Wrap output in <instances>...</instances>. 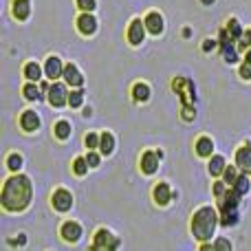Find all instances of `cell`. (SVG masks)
Instances as JSON below:
<instances>
[{
  "mask_svg": "<svg viewBox=\"0 0 251 251\" xmlns=\"http://www.w3.org/2000/svg\"><path fill=\"white\" fill-rule=\"evenodd\" d=\"M33 187L25 174H13L2 187V207L7 212H22L31 203Z\"/></svg>",
  "mask_w": 251,
  "mask_h": 251,
  "instance_id": "6da1fadb",
  "label": "cell"
},
{
  "mask_svg": "<svg viewBox=\"0 0 251 251\" xmlns=\"http://www.w3.org/2000/svg\"><path fill=\"white\" fill-rule=\"evenodd\" d=\"M216 225H218V214L214 207H201L199 212L194 214L192 218V234H194L196 240H212L214 231H216Z\"/></svg>",
  "mask_w": 251,
  "mask_h": 251,
  "instance_id": "7a4b0ae2",
  "label": "cell"
},
{
  "mask_svg": "<svg viewBox=\"0 0 251 251\" xmlns=\"http://www.w3.org/2000/svg\"><path fill=\"white\" fill-rule=\"evenodd\" d=\"M119 245L122 243H119L117 236H113L108 229H100L95 234V238H93L91 251H117Z\"/></svg>",
  "mask_w": 251,
  "mask_h": 251,
  "instance_id": "3957f363",
  "label": "cell"
},
{
  "mask_svg": "<svg viewBox=\"0 0 251 251\" xmlns=\"http://www.w3.org/2000/svg\"><path fill=\"white\" fill-rule=\"evenodd\" d=\"M172 88L181 95V100L185 101V106H190V104H194L196 101V91H194V84L190 82V79H185V77H176L172 82Z\"/></svg>",
  "mask_w": 251,
  "mask_h": 251,
  "instance_id": "277c9868",
  "label": "cell"
},
{
  "mask_svg": "<svg viewBox=\"0 0 251 251\" xmlns=\"http://www.w3.org/2000/svg\"><path fill=\"white\" fill-rule=\"evenodd\" d=\"M49 104L55 106V108H62V106L69 104V93H66V88L62 86V84H51V88H49Z\"/></svg>",
  "mask_w": 251,
  "mask_h": 251,
  "instance_id": "5b68a950",
  "label": "cell"
},
{
  "mask_svg": "<svg viewBox=\"0 0 251 251\" xmlns=\"http://www.w3.org/2000/svg\"><path fill=\"white\" fill-rule=\"evenodd\" d=\"M238 203H240V194L234 190V187H229V190H227L225 194L218 199L221 212H234V209H238Z\"/></svg>",
  "mask_w": 251,
  "mask_h": 251,
  "instance_id": "8992f818",
  "label": "cell"
},
{
  "mask_svg": "<svg viewBox=\"0 0 251 251\" xmlns=\"http://www.w3.org/2000/svg\"><path fill=\"white\" fill-rule=\"evenodd\" d=\"M60 234L66 243H77V240L82 238V225H79V223H73V221H66L64 225H62Z\"/></svg>",
  "mask_w": 251,
  "mask_h": 251,
  "instance_id": "52a82bcc",
  "label": "cell"
},
{
  "mask_svg": "<svg viewBox=\"0 0 251 251\" xmlns=\"http://www.w3.org/2000/svg\"><path fill=\"white\" fill-rule=\"evenodd\" d=\"M159 161H161L159 152H154V150L143 152V156H141V170L146 174H154L156 170H159Z\"/></svg>",
  "mask_w": 251,
  "mask_h": 251,
  "instance_id": "ba28073f",
  "label": "cell"
},
{
  "mask_svg": "<svg viewBox=\"0 0 251 251\" xmlns=\"http://www.w3.org/2000/svg\"><path fill=\"white\" fill-rule=\"evenodd\" d=\"M44 75H47L51 82H55L57 77H62L64 75V64L60 62V57H49L47 64H44Z\"/></svg>",
  "mask_w": 251,
  "mask_h": 251,
  "instance_id": "9c48e42d",
  "label": "cell"
},
{
  "mask_svg": "<svg viewBox=\"0 0 251 251\" xmlns=\"http://www.w3.org/2000/svg\"><path fill=\"white\" fill-rule=\"evenodd\" d=\"M236 168L243 174H251V146H243L236 152Z\"/></svg>",
  "mask_w": 251,
  "mask_h": 251,
  "instance_id": "30bf717a",
  "label": "cell"
},
{
  "mask_svg": "<svg viewBox=\"0 0 251 251\" xmlns=\"http://www.w3.org/2000/svg\"><path fill=\"white\" fill-rule=\"evenodd\" d=\"M146 22H141L137 18V20H132L130 22V29H128V40H130V44H141L143 42V38H146Z\"/></svg>",
  "mask_w": 251,
  "mask_h": 251,
  "instance_id": "8fae6325",
  "label": "cell"
},
{
  "mask_svg": "<svg viewBox=\"0 0 251 251\" xmlns=\"http://www.w3.org/2000/svg\"><path fill=\"white\" fill-rule=\"evenodd\" d=\"M53 207H55L57 212H69V209L73 207V196H71V192L57 190L55 194H53Z\"/></svg>",
  "mask_w": 251,
  "mask_h": 251,
  "instance_id": "7c38bea8",
  "label": "cell"
},
{
  "mask_svg": "<svg viewBox=\"0 0 251 251\" xmlns=\"http://www.w3.org/2000/svg\"><path fill=\"white\" fill-rule=\"evenodd\" d=\"M77 29L82 35H93L97 31V20L93 13H82L77 18Z\"/></svg>",
  "mask_w": 251,
  "mask_h": 251,
  "instance_id": "4fadbf2b",
  "label": "cell"
},
{
  "mask_svg": "<svg viewBox=\"0 0 251 251\" xmlns=\"http://www.w3.org/2000/svg\"><path fill=\"white\" fill-rule=\"evenodd\" d=\"M64 82L69 84V86H75V88H82V84H84V77H82V73L77 71V66L75 64H64Z\"/></svg>",
  "mask_w": 251,
  "mask_h": 251,
  "instance_id": "5bb4252c",
  "label": "cell"
},
{
  "mask_svg": "<svg viewBox=\"0 0 251 251\" xmlns=\"http://www.w3.org/2000/svg\"><path fill=\"white\" fill-rule=\"evenodd\" d=\"M146 29L150 31L152 35H159V33H163V18H161V13H156V11H152V13H148L146 16Z\"/></svg>",
  "mask_w": 251,
  "mask_h": 251,
  "instance_id": "9a60e30c",
  "label": "cell"
},
{
  "mask_svg": "<svg viewBox=\"0 0 251 251\" xmlns=\"http://www.w3.org/2000/svg\"><path fill=\"white\" fill-rule=\"evenodd\" d=\"M152 196H154V201L159 205H168L170 201H172V190H170L168 183H156L154 185V192H152Z\"/></svg>",
  "mask_w": 251,
  "mask_h": 251,
  "instance_id": "2e32d148",
  "label": "cell"
},
{
  "mask_svg": "<svg viewBox=\"0 0 251 251\" xmlns=\"http://www.w3.org/2000/svg\"><path fill=\"white\" fill-rule=\"evenodd\" d=\"M20 126H22V130H26V132H33V130H38L40 128L38 113H33V110H26V113H22Z\"/></svg>",
  "mask_w": 251,
  "mask_h": 251,
  "instance_id": "e0dca14e",
  "label": "cell"
},
{
  "mask_svg": "<svg viewBox=\"0 0 251 251\" xmlns=\"http://www.w3.org/2000/svg\"><path fill=\"white\" fill-rule=\"evenodd\" d=\"M31 13V0H13V16L18 20H26Z\"/></svg>",
  "mask_w": 251,
  "mask_h": 251,
  "instance_id": "ac0fdd59",
  "label": "cell"
},
{
  "mask_svg": "<svg viewBox=\"0 0 251 251\" xmlns=\"http://www.w3.org/2000/svg\"><path fill=\"white\" fill-rule=\"evenodd\" d=\"M227 35H229V40L231 42H236V40H240L245 35V31H243V26H240V22L236 20V18H231L229 22H227Z\"/></svg>",
  "mask_w": 251,
  "mask_h": 251,
  "instance_id": "d6986e66",
  "label": "cell"
},
{
  "mask_svg": "<svg viewBox=\"0 0 251 251\" xmlns=\"http://www.w3.org/2000/svg\"><path fill=\"white\" fill-rule=\"evenodd\" d=\"M212 152H214V143L209 137H201L196 141V154L199 156H212Z\"/></svg>",
  "mask_w": 251,
  "mask_h": 251,
  "instance_id": "ffe728a7",
  "label": "cell"
},
{
  "mask_svg": "<svg viewBox=\"0 0 251 251\" xmlns=\"http://www.w3.org/2000/svg\"><path fill=\"white\" fill-rule=\"evenodd\" d=\"M225 168H227V163H225V159H223V156H212V159H209V174H212V176H221L223 172H225Z\"/></svg>",
  "mask_w": 251,
  "mask_h": 251,
  "instance_id": "44dd1931",
  "label": "cell"
},
{
  "mask_svg": "<svg viewBox=\"0 0 251 251\" xmlns=\"http://www.w3.org/2000/svg\"><path fill=\"white\" fill-rule=\"evenodd\" d=\"M243 176V174L238 172V168H234V165H229V168H225V172H223V183L229 187H236V183H238V178Z\"/></svg>",
  "mask_w": 251,
  "mask_h": 251,
  "instance_id": "7402d4cb",
  "label": "cell"
},
{
  "mask_svg": "<svg viewBox=\"0 0 251 251\" xmlns=\"http://www.w3.org/2000/svg\"><path fill=\"white\" fill-rule=\"evenodd\" d=\"M132 97L137 101H148V100H150V86H148V84H143V82L134 84V86H132Z\"/></svg>",
  "mask_w": 251,
  "mask_h": 251,
  "instance_id": "603a6c76",
  "label": "cell"
},
{
  "mask_svg": "<svg viewBox=\"0 0 251 251\" xmlns=\"http://www.w3.org/2000/svg\"><path fill=\"white\" fill-rule=\"evenodd\" d=\"M25 77L29 79V82H40V77H42V69H40V64H35V62H29V64L25 66Z\"/></svg>",
  "mask_w": 251,
  "mask_h": 251,
  "instance_id": "cb8c5ba5",
  "label": "cell"
},
{
  "mask_svg": "<svg viewBox=\"0 0 251 251\" xmlns=\"http://www.w3.org/2000/svg\"><path fill=\"white\" fill-rule=\"evenodd\" d=\"M100 150L104 154H110L115 150V137L110 132H101V143H100Z\"/></svg>",
  "mask_w": 251,
  "mask_h": 251,
  "instance_id": "d4e9b609",
  "label": "cell"
},
{
  "mask_svg": "<svg viewBox=\"0 0 251 251\" xmlns=\"http://www.w3.org/2000/svg\"><path fill=\"white\" fill-rule=\"evenodd\" d=\"M22 95H25V97H26V100H29V101H38L40 97H42V95H40V88L35 86L33 82L25 84V88H22Z\"/></svg>",
  "mask_w": 251,
  "mask_h": 251,
  "instance_id": "484cf974",
  "label": "cell"
},
{
  "mask_svg": "<svg viewBox=\"0 0 251 251\" xmlns=\"http://www.w3.org/2000/svg\"><path fill=\"white\" fill-rule=\"evenodd\" d=\"M53 132H55L57 139H62V141H64V139L71 137V124H69V122H57Z\"/></svg>",
  "mask_w": 251,
  "mask_h": 251,
  "instance_id": "4316f807",
  "label": "cell"
},
{
  "mask_svg": "<svg viewBox=\"0 0 251 251\" xmlns=\"http://www.w3.org/2000/svg\"><path fill=\"white\" fill-rule=\"evenodd\" d=\"M236 223H238V209H234V212H221V225L234 227Z\"/></svg>",
  "mask_w": 251,
  "mask_h": 251,
  "instance_id": "83f0119b",
  "label": "cell"
},
{
  "mask_svg": "<svg viewBox=\"0 0 251 251\" xmlns=\"http://www.w3.org/2000/svg\"><path fill=\"white\" fill-rule=\"evenodd\" d=\"M223 57H225L227 62H231V64H234V62L238 60V53H236L234 42H229V44H223Z\"/></svg>",
  "mask_w": 251,
  "mask_h": 251,
  "instance_id": "f1b7e54d",
  "label": "cell"
},
{
  "mask_svg": "<svg viewBox=\"0 0 251 251\" xmlns=\"http://www.w3.org/2000/svg\"><path fill=\"white\" fill-rule=\"evenodd\" d=\"M69 104H71V108H79V106L84 104V93H82V88H77V91H71Z\"/></svg>",
  "mask_w": 251,
  "mask_h": 251,
  "instance_id": "f546056e",
  "label": "cell"
},
{
  "mask_svg": "<svg viewBox=\"0 0 251 251\" xmlns=\"http://www.w3.org/2000/svg\"><path fill=\"white\" fill-rule=\"evenodd\" d=\"M234 190L238 192L240 196H243V194H247V192L251 190V181H249V176H247V174H243V176L238 178V183H236V187H234Z\"/></svg>",
  "mask_w": 251,
  "mask_h": 251,
  "instance_id": "4dcf8cb0",
  "label": "cell"
},
{
  "mask_svg": "<svg viewBox=\"0 0 251 251\" xmlns=\"http://www.w3.org/2000/svg\"><path fill=\"white\" fill-rule=\"evenodd\" d=\"M84 143H86L88 150H95V148H100L101 137H100V134H95V132H88V134H86V139H84Z\"/></svg>",
  "mask_w": 251,
  "mask_h": 251,
  "instance_id": "1f68e13d",
  "label": "cell"
},
{
  "mask_svg": "<svg viewBox=\"0 0 251 251\" xmlns=\"http://www.w3.org/2000/svg\"><path fill=\"white\" fill-rule=\"evenodd\" d=\"M73 170H75V174H77V176H84V174L88 172V163H86V159H82V156H79V159H75Z\"/></svg>",
  "mask_w": 251,
  "mask_h": 251,
  "instance_id": "d6a6232c",
  "label": "cell"
},
{
  "mask_svg": "<svg viewBox=\"0 0 251 251\" xmlns=\"http://www.w3.org/2000/svg\"><path fill=\"white\" fill-rule=\"evenodd\" d=\"M7 168L11 170V172H18V170L22 168V156L20 154H11L7 159Z\"/></svg>",
  "mask_w": 251,
  "mask_h": 251,
  "instance_id": "836d02e7",
  "label": "cell"
},
{
  "mask_svg": "<svg viewBox=\"0 0 251 251\" xmlns=\"http://www.w3.org/2000/svg\"><path fill=\"white\" fill-rule=\"evenodd\" d=\"M214 249H216V251H231V243L227 238H216Z\"/></svg>",
  "mask_w": 251,
  "mask_h": 251,
  "instance_id": "e575fe53",
  "label": "cell"
},
{
  "mask_svg": "<svg viewBox=\"0 0 251 251\" xmlns=\"http://www.w3.org/2000/svg\"><path fill=\"white\" fill-rule=\"evenodd\" d=\"M95 4H97L95 0H77V7L82 9L84 13H91L93 9H95Z\"/></svg>",
  "mask_w": 251,
  "mask_h": 251,
  "instance_id": "d590c367",
  "label": "cell"
},
{
  "mask_svg": "<svg viewBox=\"0 0 251 251\" xmlns=\"http://www.w3.org/2000/svg\"><path fill=\"white\" fill-rule=\"evenodd\" d=\"M84 159H86L88 168H97V165H100V154H97V152H88Z\"/></svg>",
  "mask_w": 251,
  "mask_h": 251,
  "instance_id": "8d00e7d4",
  "label": "cell"
},
{
  "mask_svg": "<svg viewBox=\"0 0 251 251\" xmlns=\"http://www.w3.org/2000/svg\"><path fill=\"white\" fill-rule=\"evenodd\" d=\"M181 115H183V119H185V122H192V119L196 117V110H194V108H190V106H183Z\"/></svg>",
  "mask_w": 251,
  "mask_h": 251,
  "instance_id": "74e56055",
  "label": "cell"
},
{
  "mask_svg": "<svg viewBox=\"0 0 251 251\" xmlns=\"http://www.w3.org/2000/svg\"><path fill=\"white\" fill-rule=\"evenodd\" d=\"M227 190H229V187H227V185H225V183H223V181L214 183V194H216V196H218V199H221V196H223V194H225V192H227Z\"/></svg>",
  "mask_w": 251,
  "mask_h": 251,
  "instance_id": "f35d334b",
  "label": "cell"
},
{
  "mask_svg": "<svg viewBox=\"0 0 251 251\" xmlns=\"http://www.w3.org/2000/svg\"><path fill=\"white\" fill-rule=\"evenodd\" d=\"M238 47H240V49H247V47H251V29L245 31V35H243V40H240Z\"/></svg>",
  "mask_w": 251,
  "mask_h": 251,
  "instance_id": "ab89813d",
  "label": "cell"
},
{
  "mask_svg": "<svg viewBox=\"0 0 251 251\" xmlns=\"http://www.w3.org/2000/svg\"><path fill=\"white\" fill-rule=\"evenodd\" d=\"M240 77L251 79V66H249V64H243V66H240Z\"/></svg>",
  "mask_w": 251,
  "mask_h": 251,
  "instance_id": "60d3db41",
  "label": "cell"
},
{
  "mask_svg": "<svg viewBox=\"0 0 251 251\" xmlns=\"http://www.w3.org/2000/svg\"><path fill=\"white\" fill-rule=\"evenodd\" d=\"M214 47H216V42H214V40H205V42H203V51L205 53H209Z\"/></svg>",
  "mask_w": 251,
  "mask_h": 251,
  "instance_id": "b9f144b4",
  "label": "cell"
},
{
  "mask_svg": "<svg viewBox=\"0 0 251 251\" xmlns=\"http://www.w3.org/2000/svg\"><path fill=\"white\" fill-rule=\"evenodd\" d=\"M201 251H216L212 247V245H207V243H203V247H201Z\"/></svg>",
  "mask_w": 251,
  "mask_h": 251,
  "instance_id": "7bdbcfd3",
  "label": "cell"
},
{
  "mask_svg": "<svg viewBox=\"0 0 251 251\" xmlns=\"http://www.w3.org/2000/svg\"><path fill=\"white\" fill-rule=\"evenodd\" d=\"M245 64H249V66H251V49L247 51V55H245Z\"/></svg>",
  "mask_w": 251,
  "mask_h": 251,
  "instance_id": "ee69618b",
  "label": "cell"
},
{
  "mask_svg": "<svg viewBox=\"0 0 251 251\" xmlns=\"http://www.w3.org/2000/svg\"><path fill=\"white\" fill-rule=\"evenodd\" d=\"M201 2H203V4H212L214 0H201Z\"/></svg>",
  "mask_w": 251,
  "mask_h": 251,
  "instance_id": "f6af8a7d",
  "label": "cell"
}]
</instances>
